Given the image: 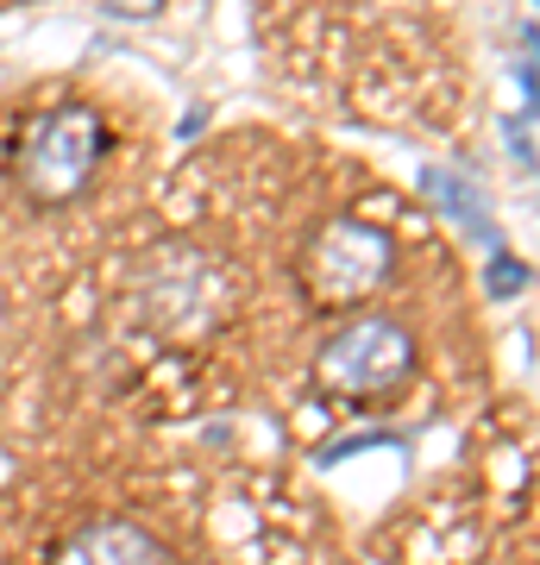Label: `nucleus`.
<instances>
[{"label": "nucleus", "mask_w": 540, "mask_h": 565, "mask_svg": "<svg viewBox=\"0 0 540 565\" xmlns=\"http://www.w3.org/2000/svg\"><path fill=\"white\" fill-rule=\"evenodd\" d=\"M107 145H114V132L100 120V107H88V102L39 107V114H25L13 145H7V182L39 214L70 207L95 189L100 163H107Z\"/></svg>", "instance_id": "nucleus-1"}, {"label": "nucleus", "mask_w": 540, "mask_h": 565, "mask_svg": "<svg viewBox=\"0 0 540 565\" xmlns=\"http://www.w3.org/2000/svg\"><path fill=\"white\" fill-rule=\"evenodd\" d=\"M390 277H396V245L359 214H333L301 239L296 289L320 315H359V302H371Z\"/></svg>", "instance_id": "nucleus-2"}, {"label": "nucleus", "mask_w": 540, "mask_h": 565, "mask_svg": "<svg viewBox=\"0 0 540 565\" xmlns=\"http://www.w3.org/2000/svg\"><path fill=\"white\" fill-rule=\"evenodd\" d=\"M415 377V333L396 315H340L315 345V384L340 403H383Z\"/></svg>", "instance_id": "nucleus-3"}, {"label": "nucleus", "mask_w": 540, "mask_h": 565, "mask_svg": "<svg viewBox=\"0 0 540 565\" xmlns=\"http://www.w3.org/2000/svg\"><path fill=\"white\" fill-rule=\"evenodd\" d=\"M51 565H177L170 546L133 515H95L51 553Z\"/></svg>", "instance_id": "nucleus-4"}]
</instances>
